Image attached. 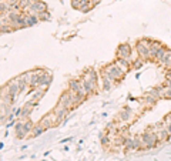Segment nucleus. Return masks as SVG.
I'll list each match as a JSON object with an SVG mask.
<instances>
[{
	"instance_id": "e433bc0d",
	"label": "nucleus",
	"mask_w": 171,
	"mask_h": 161,
	"mask_svg": "<svg viewBox=\"0 0 171 161\" xmlns=\"http://www.w3.org/2000/svg\"><path fill=\"white\" fill-rule=\"evenodd\" d=\"M90 10H93V6H87V7H84V9H81L80 12H81V13H88Z\"/></svg>"
},
{
	"instance_id": "2eb2a0df",
	"label": "nucleus",
	"mask_w": 171,
	"mask_h": 161,
	"mask_svg": "<svg viewBox=\"0 0 171 161\" xmlns=\"http://www.w3.org/2000/svg\"><path fill=\"white\" fill-rule=\"evenodd\" d=\"M170 136H171V134L168 133L167 127H161V128H158V130H157V137H158V140H160V143L167 141V140L170 138Z\"/></svg>"
},
{
	"instance_id": "9b49d317",
	"label": "nucleus",
	"mask_w": 171,
	"mask_h": 161,
	"mask_svg": "<svg viewBox=\"0 0 171 161\" xmlns=\"http://www.w3.org/2000/svg\"><path fill=\"white\" fill-rule=\"evenodd\" d=\"M133 116H134V113H133V110H131V107H128V106H125V107H123V109L120 110V113H118V119H120V121L128 123V121H131V119H133Z\"/></svg>"
},
{
	"instance_id": "4be33fe9",
	"label": "nucleus",
	"mask_w": 171,
	"mask_h": 161,
	"mask_svg": "<svg viewBox=\"0 0 171 161\" xmlns=\"http://www.w3.org/2000/svg\"><path fill=\"white\" fill-rule=\"evenodd\" d=\"M12 12L10 5L6 3V0H0V16H7Z\"/></svg>"
},
{
	"instance_id": "9d476101",
	"label": "nucleus",
	"mask_w": 171,
	"mask_h": 161,
	"mask_svg": "<svg viewBox=\"0 0 171 161\" xmlns=\"http://www.w3.org/2000/svg\"><path fill=\"white\" fill-rule=\"evenodd\" d=\"M6 87H7V90H9V93L12 96H13L14 99H17L19 94L22 93L20 91V86H19V80H17V77L16 79H13V80H10L7 84H6Z\"/></svg>"
},
{
	"instance_id": "39448f33",
	"label": "nucleus",
	"mask_w": 171,
	"mask_h": 161,
	"mask_svg": "<svg viewBox=\"0 0 171 161\" xmlns=\"http://www.w3.org/2000/svg\"><path fill=\"white\" fill-rule=\"evenodd\" d=\"M39 123L44 127V130H49V128H51V127H57V126H59L57 119H56V114L53 113V111L49 113V114H46V116H43Z\"/></svg>"
},
{
	"instance_id": "f704fd0d",
	"label": "nucleus",
	"mask_w": 171,
	"mask_h": 161,
	"mask_svg": "<svg viewBox=\"0 0 171 161\" xmlns=\"http://www.w3.org/2000/svg\"><path fill=\"white\" fill-rule=\"evenodd\" d=\"M19 2H20V0H6V3H7V5H10V7L19 6Z\"/></svg>"
},
{
	"instance_id": "0eeeda50",
	"label": "nucleus",
	"mask_w": 171,
	"mask_h": 161,
	"mask_svg": "<svg viewBox=\"0 0 171 161\" xmlns=\"http://www.w3.org/2000/svg\"><path fill=\"white\" fill-rule=\"evenodd\" d=\"M53 113L56 114V119H57V123L61 124L63 121H64L67 117H69V113H70V109H67V107H64V106H60L57 104L54 107V110H53Z\"/></svg>"
},
{
	"instance_id": "412c9836",
	"label": "nucleus",
	"mask_w": 171,
	"mask_h": 161,
	"mask_svg": "<svg viewBox=\"0 0 171 161\" xmlns=\"http://www.w3.org/2000/svg\"><path fill=\"white\" fill-rule=\"evenodd\" d=\"M44 131H46V130H44V127H43L40 123H37V124H34V127H33L30 136H32V137H39V136H42Z\"/></svg>"
},
{
	"instance_id": "393cba45",
	"label": "nucleus",
	"mask_w": 171,
	"mask_h": 161,
	"mask_svg": "<svg viewBox=\"0 0 171 161\" xmlns=\"http://www.w3.org/2000/svg\"><path fill=\"white\" fill-rule=\"evenodd\" d=\"M33 127H34V124H33V121L30 119H27V120H24V123H23V130L26 131L27 134H30L32 133V130H33Z\"/></svg>"
},
{
	"instance_id": "7ed1b4c3",
	"label": "nucleus",
	"mask_w": 171,
	"mask_h": 161,
	"mask_svg": "<svg viewBox=\"0 0 171 161\" xmlns=\"http://www.w3.org/2000/svg\"><path fill=\"white\" fill-rule=\"evenodd\" d=\"M141 138H143L144 147L145 148H154L160 143V140L157 137V133H151V131H147V130L141 134Z\"/></svg>"
},
{
	"instance_id": "20e7f679",
	"label": "nucleus",
	"mask_w": 171,
	"mask_h": 161,
	"mask_svg": "<svg viewBox=\"0 0 171 161\" xmlns=\"http://www.w3.org/2000/svg\"><path fill=\"white\" fill-rule=\"evenodd\" d=\"M69 90L74 91V93H77V94H79L80 97H83L84 100L88 97V94L86 93V90H84L81 80H77V79H71V80L69 81Z\"/></svg>"
},
{
	"instance_id": "cd10ccee",
	"label": "nucleus",
	"mask_w": 171,
	"mask_h": 161,
	"mask_svg": "<svg viewBox=\"0 0 171 161\" xmlns=\"http://www.w3.org/2000/svg\"><path fill=\"white\" fill-rule=\"evenodd\" d=\"M0 32H2V34L12 33V32H14V29L12 27V24H0Z\"/></svg>"
},
{
	"instance_id": "1a4fd4ad",
	"label": "nucleus",
	"mask_w": 171,
	"mask_h": 161,
	"mask_svg": "<svg viewBox=\"0 0 171 161\" xmlns=\"http://www.w3.org/2000/svg\"><path fill=\"white\" fill-rule=\"evenodd\" d=\"M135 52H137L139 57H141L143 60H145V62L150 60V49H148L147 46H144L140 40L135 43Z\"/></svg>"
},
{
	"instance_id": "ddd939ff",
	"label": "nucleus",
	"mask_w": 171,
	"mask_h": 161,
	"mask_svg": "<svg viewBox=\"0 0 171 161\" xmlns=\"http://www.w3.org/2000/svg\"><path fill=\"white\" fill-rule=\"evenodd\" d=\"M44 94H46V89H40V87H37V89H34V90L30 93V100L39 103V101L43 99V96Z\"/></svg>"
},
{
	"instance_id": "423d86ee",
	"label": "nucleus",
	"mask_w": 171,
	"mask_h": 161,
	"mask_svg": "<svg viewBox=\"0 0 171 161\" xmlns=\"http://www.w3.org/2000/svg\"><path fill=\"white\" fill-rule=\"evenodd\" d=\"M131 53H133V49L128 43H123L117 47V57H121V59H127L128 62L133 63L134 59H131Z\"/></svg>"
},
{
	"instance_id": "58836bf2",
	"label": "nucleus",
	"mask_w": 171,
	"mask_h": 161,
	"mask_svg": "<svg viewBox=\"0 0 171 161\" xmlns=\"http://www.w3.org/2000/svg\"><path fill=\"white\" fill-rule=\"evenodd\" d=\"M166 127H167V130H168V133L171 134V124H167Z\"/></svg>"
},
{
	"instance_id": "72a5a7b5",
	"label": "nucleus",
	"mask_w": 171,
	"mask_h": 161,
	"mask_svg": "<svg viewBox=\"0 0 171 161\" xmlns=\"http://www.w3.org/2000/svg\"><path fill=\"white\" fill-rule=\"evenodd\" d=\"M162 99L171 100V87H166V91H164V94H162Z\"/></svg>"
},
{
	"instance_id": "aec40b11",
	"label": "nucleus",
	"mask_w": 171,
	"mask_h": 161,
	"mask_svg": "<svg viewBox=\"0 0 171 161\" xmlns=\"http://www.w3.org/2000/svg\"><path fill=\"white\" fill-rule=\"evenodd\" d=\"M161 46L162 44L160 42H156V40H154V43L151 44V47H150V60H154V59H156V54H157V52L160 50Z\"/></svg>"
},
{
	"instance_id": "f257e3e1",
	"label": "nucleus",
	"mask_w": 171,
	"mask_h": 161,
	"mask_svg": "<svg viewBox=\"0 0 171 161\" xmlns=\"http://www.w3.org/2000/svg\"><path fill=\"white\" fill-rule=\"evenodd\" d=\"M97 81H98V74L94 69H90V70H87L84 73L83 79H81V83H83L84 90H86V93L88 96L97 93V87H98Z\"/></svg>"
},
{
	"instance_id": "a211bd4d",
	"label": "nucleus",
	"mask_w": 171,
	"mask_h": 161,
	"mask_svg": "<svg viewBox=\"0 0 171 161\" xmlns=\"http://www.w3.org/2000/svg\"><path fill=\"white\" fill-rule=\"evenodd\" d=\"M160 64H161L162 67L170 69V66H171V49H167V52H166V54H164V57H162V60L160 62Z\"/></svg>"
},
{
	"instance_id": "6e6552de",
	"label": "nucleus",
	"mask_w": 171,
	"mask_h": 161,
	"mask_svg": "<svg viewBox=\"0 0 171 161\" xmlns=\"http://www.w3.org/2000/svg\"><path fill=\"white\" fill-rule=\"evenodd\" d=\"M57 104L64 106V107H67V109L73 110V91L71 90L64 91V93L60 96V99H59V103H57Z\"/></svg>"
},
{
	"instance_id": "5701e85b",
	"label": "nucleus",
	"mask_w": 171,
	"mask_h": 161,
	"mask_svg": "<svg viewBox=\"0 0 171 161\" xmlns=\"http://www.w3.org/2000/svg\"><path fill=\"white\" fill-rule=\"evenodd\" d=\"M124 148L127 150V151H130V150H135V146H134V137H131V136H125Z\"/></svg>"
},
{
	"instance_id": "473e14b6",
	"label": "nucleus",
	"mask_w": 171,
	"mask_h": 161,
	"mask_svg": "<svg viewBox=\"0 0 171 161\" xmlns=\"http://www.w3.org/2000/svg\"><path fill=\"white\" fill-rule=\"evenodd\" d=\"M71 7L76 10L81 9V0H71Z\"/></svg>"
},
{
	"instance_id": "6ab92c4d",
	"label": "nucleus",
	"mask_w": 171,
	"mask_h": 161,
	"mask_svg": "<svg viewBox=\"0 0 171 161\" xmlns=\"http://www.w3.org/2000/svg\"><path fill=\"white\" fill-rule=\"evenodd\" d=\"M39 22H40V20H39V16H37V14L26 13V24H27V27H32V26L37 24Z\"/></svg>"
},
{
	"instance_id": "4c0bfd02",
	"label": "nucleus",
	"mask_w": 171,
	"mask_h": 161,
	"mask_svg": "<svg viewBox=\"0 0 171 161\" xmlns=\"http://www.w3.org/2000/svg\"><path fill=\"white\" fill-rule=\"evenodd\" d=\"M100 2H101V0H90V3H91V6H93V9H94V7H96V6H97Z\"/></svg>"
},
{
	"instance_id": "f8f14e48",
	"label": "nucleus",
	"mask_w": 171,
	"mask_h": 161,
	"mask_svg": "<svg viewBox=\"0 0 171 161\" xmlns=\"http://www.w3.org/2000/svg\"><path fill=\"white\" fill-rule=\"evenodd\" d=\"M51 81H53V76H51L49 71L44 70V73H43L42 76H40V80H39V87L40 89H49V86L51 84Z\"/></svg>"
},
{
	"instance_id": "bb28decb",
	"label": "nucleus",
	"mask_w": 171,
	"mask_h": 161,
	"mask_svg": "<svg viewBox=\"0 0 171 161\" xmlns=\"http://www.w3.org/2000/svg\"><path fill=\"white\" fill-rule=\"evenodd\" d=\"M134 146H135V150H143V148H145L141 136H135L134 137Z\"/></svg>"
},
{
	"instance_id": "a878e982",
	"label": "nucleus",
	"mask_w": 171,
	"mask_h": 161,
	"mask_svg": "<svg viewBox=\"0 0 171 161\" xmlns=\"http://www.w3.org/2000/svg\"><path fill=\"white\" fill-rule=\"evenodd\" d=\"M166 52H167V47H166V46H161V47H160V50L157 52V54H156V59H154V60L160 63L162 60L164 54H166Z\"/></svg>"
},
{
	"instance_id": "dca6fc26",
	"label": "nucleus",
	"mask_w": 171,
	"mask_h": 161,
	"mask_svg": "<svg viewBox=\"0 0 171 161\" xmlns=\"http://www.w3.org/2000/svg\"><path fill=\"white\" fill-rule=\"evenodd\" d=\"M101 84H103V91H110L116 83L113 80H110L107 76H101Z\"/></svg>"
},
{
	"instance_id": "ea45409f",
	"label": "nucleus",
	"mask_w": 171,
	"mask_h": 161,
	"mask_svg": "<svg viewBox=\"0 0 171 161\" xmlns=\"http://www.w3.org/2000/svg\"><path fill=\"white\" fill-rule=\"evenodd\" d=\"M44 161H46V160H44Z\"/></svg>"
},
{
	"instance_id": "f3484780",
	"label": "nucleus",
	"mask_w": 171,
	"mask_h": 161,
	"mask_svg": "<svg viewBox=\"0 0 171 161\" xmlns=\"http://www.w3.org/2000/svg\"><path fill=\"white\" fill-rule=\"evenodd\" d=\"M158 100L156 99V97H153L151 94H148V93H145L143 97V104L145 106V107H153L156 103H157Z\"/></svg>"
},
{
	"instance_id": "7c9ffc66",
	"label": "nucleus",
	"mask_w": 171,
	"mask_h": 161,
	"mask_svg": "<svg viewBox=\"0 0 171 161\" xmlns=\"http://www.w3.org/2000/svg\"><path fill=\"white\" fill-rule=\"evenodd\" d=\"M140 42L143 43L144 46H147L148 49L151 47V44L154 43V40H151V39H148V37H143V39H140Z\"/></svg>"
},
{
	"instance_id": "2f4dec72",
	"label": "nucleus",
	"mask_w": 171,
	"mask_h": 161,
	"mask_svg": "<svg viewBox=\"0 0 171 161\" xmlns=\"http://www.w3.org/2000/svg\"><path fill=\"white\" fill-rule=\"evenodd\" d=\"M29 134L24 131V130H20V131H16V138L17 140H23V138H26Z\"/></svg>"
},
{
	"instance_id": "c85d7f7f",
	"label": "nucleus",
	"mask_w": 171,
	"mask_h": 161,
	"mask_svg": "<svg viewBox=\"0 0 171 161\" xmlns=\"http://www.w3.org/2000/svg\"><path fill=\"white\" fill-rule=\"evenodd\" d=\"M37 16H39V20H40V22H47V20H50V17H51V14L49 10H47V12H43V13H39Z\"/></svg>"
},
{
	"instance_id": "4468645a",
	"label": "nucleus",
	"mask_w": 171,
	"mask_h": 161,
	"mask_svg": "<svg viewBox=\"0 0 171 161\" xmlns=\"http://www.w3.org/2000/svg\"><path fill=\"white\" fill-rule=\"evenodd\" d=\"M116 63L118 64V67H120L121 70L124 71L125 74L130 71V69H131V62H128L127 59H121V57H117L116 59Z\"/></svg>"
},
{
	"instance_id": "f03ea898",
	"label": "nucleus",
	"mask_w": 171,
	"mask_h": 161,
	"mask_svg": "<svg viewBox=\"0 0 171 161\" xmlns=\"http://www.w3.org/2000/svg\"><path fill=\"white\" fill-rule=\"evenodd\" d=\"M100 74H101V76H107L110 80L114 81V83L121 81L125 76V73L118 67V64H117L116 62H113V63H110V64H107V66L103 67L101 71H100Z\"/></svg>"
},
{
	"instance_id": "c9c22d12",
	"label": "nucleus",
	"mask_w": 171,
	"mask_h": 161,
	"mask_svg": "<svg viewBox=\"0 0 171 161\" xmlns=\"http://www.w3.org/2000/svg\"><path fill=\"white\" fill-rule=\"evenodd\" d=\"M162 121H164V124H171V113H168V114H166V117L162 119Z\"/></svg>"
},
{
	"instance_id": "c756f323",
	"label": "nucleus",
	"mask_w": 171,
	"mask_h": 161,
	"mask_svg": "<svg viewBox=\"0 0 171 161\" xmlns=\"http://www.w3.org/2000/svg\"><path fill=\"white\" fill-rule=\"evenodd\" d=\"M100 143H101L103 146H108L110 144V136L108 134H100Z\"/></svg>"
},
{
	"instance_id": "b1692460",
	"label": "nucleus",
	"mask_w": 171,
	"mask_h": 161,
	"mask_svg": "<svg viewBox=\"0 0 171 161\" xmlns=\"http://www.w3.org/2000/svg\"><path fill=\"white\" fill-rule=\"evenodd\" d=\"M144 63H145V60H143L141 57H135L134 60H133V63H131V69H134V70H140V69H143Z\"/></svg>"
}]
</instances>
